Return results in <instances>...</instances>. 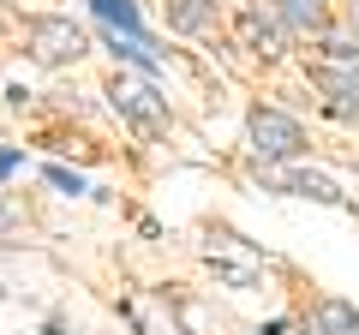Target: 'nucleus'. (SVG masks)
I'll use <instances>...</instances> for the list:
<instances>
[{
    "instance_id": "13",
    "label": "nucleus",
    "mask_w": 359,
    "mask_h": 335,
    "mask_svg": "<svg viewBox=\"0 0 359 335\" xmlns=\"http://www.w3.org/2000/svg\"><path fill=\"white\" fill-rule=\"evenodd\" d=\"M18 168H25V150L18 144H0V180H13Z\"/></svg>"
},
{
    "instance_id": "3",
    "label": "nucleus",
    "mask_w": 359,
    "mask_h": 335,
    "mask_svg": "<svg viewBox=\"0 0 359 335\" xmlns=\"http://www.w3.org/2000/svg\"><path fill=\"white\" fill-rule=\"evenodd\" d=\"M25 54L36 66H48V72H60V66H78L90 60V30L72 25V13H30L25 18Z\"/></svg>"
},
{
    "instance_id": "4",
    "label": "nucleus",
    "mask_w": 359,
    "mask_h": 335,
    "mask_svg": "<svg viewBox=\"0 0 359 335\" xmlns=\"http://www.w3.org/2000/svg\"><path fill=\"white\" fill-rule=\"evenodd\" d=\"M233 36H240V48L264 54V60H282V54L294 48V36L282 30V18L269 13L264 0H245L240 13H233Z\"/></svg>"
},
{
    "instance_id": "9",
    "label": "nucleus",
    "mask_w": 359,
    "mask_h": 335,
    "mask_svg": "<svg viewBox=\"0 0 359 335\" xmlns=\"http://www.w3.org/2000/svg\"><path fill=\"white\" fill-rule=\"evenodd\" d=\"M311 323H318L323 335H359V306H347V299L323 294L318 306H311Z\"/></svg>"
},
{
    "instance_id": "2",
    "label": "nucleus",
    "mask_w": 359,
    "mask_h": 335,
    "mask_svg": "<svg viewBox=\"0 0 359 335\" xmlns=\"http://www.w3.org/2000/svg\"><path fill=\"white\" fill-rule=\"evenodd\" d=\"M108 108H114L120 120H126L138 138L150 144H168V132H174V102H168V90L156 84V78H132V72H114L108 78Z\"/></svg>"
},
{
    "instance_id": "11",
    "label": "nucleus",
    "mask_w": 359,
    "mask_h": 335,
    "mask_svg": "<svg viewBox=\"0 0 359 335\" xmlns=\"http://www.w3.org/2000/svg\"><path fill=\"white\" fill-rule=\"evenodd\" d=\"M204 270L216 275L222 287H233V294H252V287H264L257 264H233V258H204Z\"/></svg>"
},
{
    "instance_id": "17",
    "label": "nucleus",
    "mask_w": 359,
    "mask_h": 335,
    "mask_svg": "<svg viewBox=\"0 0 359 335\" xmlns=\"http://www.w3.org/2000/svg\"><path fill=\"white\" fill-rule=\"evenodd\" d=\"M299 335H323V329H318V323H306V329H299Z\"/></svg>"
},
{
    "instance_id": "8",
    "label": "nucleus",
    "mask_w": 359,
    "mask_h": 335,
    "mask_svg": "<svg viewBox=\"0 0 359 335\" xmlns=\"http://www.w3.org/2000/svg\"><path fill=\"white\" fill-rule=\"evenodd\" d=\"M84 6L102 18V30H126V36H144V6H138V0H84Z\"/></svg>"
},
{
    "instance_id": "10",
    "label": "nucleus",
    "mask_w": 359,
    "mask_h": 335,
    "mask_svg": "<svg viewBox=\"0 0 359 335\" xmlns=\"http://www.w3.org/2000/svg\"><path fill=\"white\" fill-rule=\"evenodd\" d=\"M318 66H359V36L330 25V30L318 36Z\"/></svg>"
},
{
    "instance_id": "12",
    "label": "nucleus",
    "mask_w": 359,
    "mask_h": 335,
    "mask_svg": "<svg viewBox=\"0 0 359 335\" xmlns=\"http://www.w3.org/2000/svg\"><path fill=\"white\" fill-rule=\"evenodd\" d=\"M42 180H48L54 192H66V198H84L90 192V180H84V174H72L66 162H48V168H42Z\"/></svg>"
},
{
    "instance_id": "15",
    "label": "nucleus",
    "mask_w": 359,
    "mask_h": 335,
    "mask_svg": "<svg viewBox=\"0 0 359 335\" xmlns=\"http://www.w3.org/2000/svg\"><path fill=\"white\" fill-rule=\"evenodd\" d=\"M347 30L359 36V0H347Z\"/></svg>"
},
{
    "instance_id": "5",
    "label": "nucleus",
    "mask_w": 359,
    "mask_h": 335,
    "mask_svg": "<svg viewBox=\"0 0 359 335\" xmlns=\"http://www.w3.org/2000/svg\"><path fill=\"white\" fill-rule=\"evenodd\" d=\"M162 25L174 36H216L222 30V0H162Z\"/></svg>"
},
{
    "instance_id": "6",
    "label": "nucleus",
    "mask_w": 359,
    "mask_h": 335,
    "mask_svg": "<svg viewBox=\"0 0 359 335\" xmlns=\"http://www.w3.org/2000/svg\"><path fill=\"white\" fill-rule=\"evenodd\" d=\"M120 317H126L138 335H186L180 317L168 311V294H126L120 299Z\"/></svg>"
},
{
    "instance_id": "14",
    "label": "nucleus",
    "mask_w": 359,
    "mask_h": 335,
    "mask_svg": "<svg viewBox=\"0 0 359 335\" xmlns=\"http://www.w3.org/2000/svg\"><path fill=\"white\" fill-rule=\"evenodd\" d=\"M6 108H13V114H25V108H30V90H25V84H6Z\"/></svg>"
},
{
    "instance_id": "16",
    "label": "nucleus",
    "mask_w": 359,
    "mask_h": 335,
    "mask_svg": "<svg viewBox=\"0 0 359 335\" xmlns=\"http://www.w3.org/2000/svg\"><path fill=\"white\" fill-rule=\"evenodd\" d=\"M18 25V18H13V6H0V30H13Z\"/></svg>"
},
{
    "instance_id": "7",
    "label": "nucleus",
    "mask_w": 359,
    "mask_h": 335,
    "mask_svg": "<svg viewBox=\"0 0 359 335\" xmlns=\"http://www.w3.org/2000/svg\"><path fill=\"white\" fill-rule=\"evenodd\" d=\"M264 6L282 18V30H287L294 42H299V36H323V30L335 25L330 0H264Z\"/></svg>"
},
{
    "instance_id": "1",
    "label": "nucleus",
    "mask_w": 359,
    "mask_h": 335,
    "mask_svg": "<svg viewBox=\"0 0 359 335\" xmlns=\"http://www.w3.org/2000/svg\"><path fill=\"white\" fill-rule=\"evenodd\" d=\"M245 150H252L257 168H294V162L311 156V132H306V120H294L287 108L252 102V114H245Z\"/></svg>"
}]
</instances>
